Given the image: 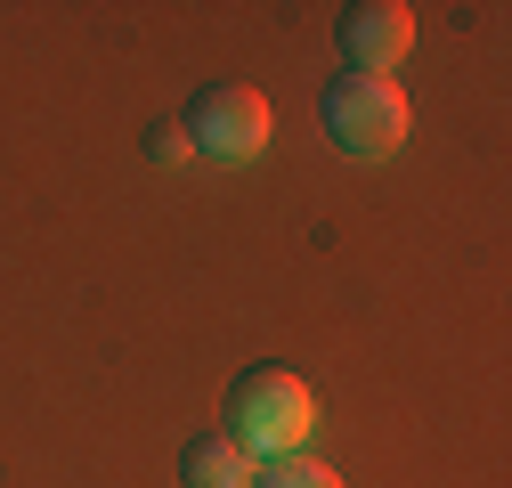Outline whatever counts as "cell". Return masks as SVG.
Returning <instances> with one entry per match:
<instances>
[{"mask_svg":"<svg viewBox=\"0 0 512 488\" xmlns=\"http://www.w3.org/2000/svg\"><path fill=\"white\" fill-rule=\"evenodd\" d=\"M179 480H187V488H252L261 472H252V456H244L236 440H196V448L179 456Z\"/></svg>","mask_w":512,"mask_h":488,"instance_id":"5","label":"cell"},{"mask_svg":"<svg viewBox=\"0 0 512 488\" xmlns=\"http://www.w3.org/2000/svg\"><path fill=\"white\" fill-rule=\"evenodd\" d=\"M317 114H326V131H334V147H342L350 163H382V155H399L407 131H415L407 90H399V82H382V74H342V82H326Z\"/></svg>","mask_w":512,"mask_h":488,"instance_id":"2","label":"cell"},{"mask_svg":"<svg viewBox=\"0 0 512 488\" xmlns=\"http://www.w3.org/2000/svg\"><path fill=\"white\" fill-rule=\"evenodd\" d=\"M187 155H196V147H187V122H163V131H155V163H187Z\"/></svg>","mask_w":512,"mask_h":488,"instance_id":"7","label":"cell"},{"mask_svg":"<svg viewBox=\"0 0 512 488\" xmlns=\"http://www.w3.org/2000/svg\"><path fill=\"white\" fill-rule=\"evenodd\" d=\"M252 488H342V472L317 464V456H269V472L252 480Z\"/></svg>","mask_w":512,"mask_h":488,"instance_id":"6","label":"cell"},{"mask_svg":"<svg viewBox=\"0 0 512 488\" xmlns=\"http://www.w3.org/2000/svg\"><path fill=\"white\" fill-rule=\"evenodd\" d=\"M342 49H350L358 74H391L415 49V9L407 0H358V9L342 17Z\"/></svg>","mask_w":512,"mask_h":488,"instance_id":"4","label":"cell"},{"mask_svg":"<svg viewBox=\"0 0 512 488\" xmlns=\"http://www.w3.org/2000/svg\"><path fill=\"white\" fill-rule=\"evenodd\" d=\"M317 432V391L293 366H244L228 391V440L244 456H293Z\"/></svg>","mask_w":512,"mask_h":488,"instance_id":"1","label":"cell"},{"mask_svg":"<svg viewBox=\"0 0 512 488\" xmlns=\"http://www.w3.org/2000/svg\"><path fill=\"white\" fill-rule=\"evenodd\" d=\"M269 131H277V114H269V98L252 82H220V90L196 98V114H187V147H204L212 163H252L269 147Z\"/></svg>","mask_w":512,"mask_h":488,"instance_id":"3","label":"cell"}]
</instances>
